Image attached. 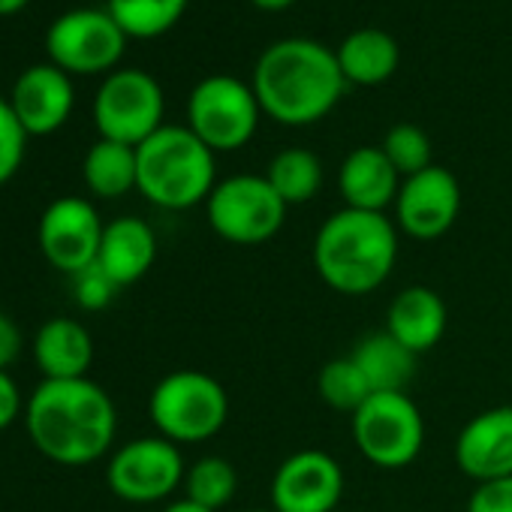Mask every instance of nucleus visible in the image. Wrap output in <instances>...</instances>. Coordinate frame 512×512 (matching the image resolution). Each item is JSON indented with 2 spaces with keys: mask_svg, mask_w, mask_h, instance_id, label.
Instances as JSON below:
<instances>
[{
  "mask_svg": "<svg viewBox=\"0 0 512 512\" xmlns=\"http://www.w3.org/2000/svg\"><path fill=\"white\" fill-rule=\"evenodd\" d=\"M25 428L40 455L64 467L100 461L118 431L109 392L82 380H43L25 404Z\"/></svg>",
  "mask_w": 512,
  "mask_h": 512,
  "instance_id": "obj_1",
  "label": "nucleus"
},
{
  "mask_svg": "<svg viewBox=\"0 0 512 512\" xmlns=\"http://www.w3.org/2000/svg\"><path fill=\"white\" fill-rule=\"evenodd\" d=\"M250 85L272 121L308 127L338 106L347 79L332 49L308 37H287L260 55Z\"/></svg>",
  "mask_w": 512,
  "mask_h": 512,
  "instance_id": "obj_2",
  "label": "nucleus"
},
{
  "mask_svg": "<svg viewBox=\"0 0 512 512\" xmlns=\"http://www.w3.org/2000/svg\"><path fill=\"white\" fill-rule=\"evenodd\" d=\"M398 260V229L386 214L341 208L314 235V269L341 296L380 290Z\"/></svg>",
  "mask_w": 512,
  "mask_h": 512,
  "instance_id": "obj_3",
  "label": "nucleus"
},
{
  "mask_svg": "<svg viewBox=\"0 0 512 512\" xmlns=\"http://www.w3.org/2000/svg\"><path fill=\"white\" fill-rule=\"evenodd\" d=\"M136 190L157 208L187 211L217 187L214 151L184 124H163L136 148Z\"/></svg>",
  "mask_w": 512,
  "mask_h": 512,
  "instance_id": "obj_4",
  "label": "nucleus"
},
{
  "mask_svg": "<svg viewBox=\"0 0 512 512\" xmlns=\"http://www.w3.org/2000/svg\"><path fill=\"white\" fill-rule=\"evenodd\" d=\"M148 416L160 437L181 443H205L229 419V395L220 380L205 371H172L148 398Z\"/></svg>",
  "mask_w": 512,
  "mask_h": 512,
  "instance_id": "obj_5",
  "label": "nucleus"
},
{
  "mask_svg": "<svg viewBox=\"0 0 512 512\" xmlns=\"http://www.w3.org/2000/svg\"><path fill=\"white\" fill-rule=\"evenodd\" d=\"M287 208L266 175H229L205 199V217L214 235L238 247H256L275 238L287 220Z\"/></svg>",
  "mask_w": 512,
  "mask_h": 512,
  "instance_id": "obj_6",
  "label": "nucleus"
},
{
  "mask_svg": "<svg viewBox=\"0 0 512 512\" xmlns=\"http://www.w3.org/2000/svg\"><path fill=\"white\" fill-rule=\"evenodd\" d=\"M353 443L374 467L404 470L425 446V419L407 392H374L353 413Z\"/></svg>",
  "mask_w": 512,
  "mask_h": 512,
  "instance_id": "obj_7",
  "label": "nucleus"
},
{
  "mask_svg": "<svg viewBox=\"0 0 512 512\" xmlns=\"http://www.w3.org/2000/svg\"><path fill=\"white\" fill-rule=\"evenodd\" d=\"M260 115L263 109L253 85L226 73L205 76L187 97V127L214 154L244 148L260 127Z\"/></svg>",
  "mask_w": 512,
  "mask_h": 512,
  "instance_id": "obj_8",
  "label": "nucleus"
},
{
  "mask_svg": "<svg viewBox=\"0 0 512 512\" xmlns=\"http://www.w3.org/2000/svg\"><path fill=\"white\" fill-rule=\"evenodd\" d=\"M127 34L109 16V10L79 7L58 16L46 31L49 64L67 76H109L118 70L127 52Z\"/></svg>",
  "mask_w": 512,
  "mask_h": 512,
  "instance_id": "obj_9",
  "label": "nucleus"
},
{
  "mask_svg": "<svg viewBox=\"0 0 512 512\" xmlns=\"http://www.w3.org/2000/svg\"><path fill=\"white\" fill-rule=\"evenodd\" d=\"M163 88L145 70H115L103 79L94 97V124L100 139L139 148L163 127Z\"/></svg>",
  "mask_w": 512,
  "mask_h": 512,
  "instance_id": "obj_10",
  "label": "nucleus"
},
{
  "mask_svg": "<svg viewBox=\"0 0 512 512\" xmlns=\"http://www.w3.org/2000/svg\"><path fill=\"white\" fill-rule=\"evenodd\" d=\"M181 449L166 437H136L106 464V482L127 503H157L184 485Z\"/></svg>",
  "mask_w": 512,
  "mask_h": 512,
  "instance_id": "obj_11",
  "label": "nucleus"
},
{
  "mask_svg": "<svg viewBox=\"0 0 512 512\" xmlns=\"http://www.w3.org/2000/svg\"><path fill=\"white\" fill-rule=\"evenodd\" d=\"M103 229L106 223L88 199L61 196L43 211L37 238L43 256L58 272L79 275L82 269L97 263Z\"/></svg>",
  "mask_w": 512,
  "mask_h": 512,
  "instance_id": "obj_12",
  "label": "nucleus"
},
{
  "mask_svg": "<svg viewBox=\"0 0 512 512\" xmlns=\"http://www.w3.org/2000/svg\"><path fill=\"white\" fill-rule=\"evenodd\" d=\"M344 497V470L323 449L287 455L272 479L275 512H338Z\"/></svg>",
  "mask_w": 512,
  "mask_h": 512,
  "instance_id": "obj_13",
  "label": "nucleus"
},
{
  "mask_svg": "<svg viewBox=\"0 0 512 512\" xmlns=\"http://www.w3.org/2000/svg\"><path fill=\"white\" fill-rule=\"evenodd\" d=\"M461 211V184L446 166H428L401 181L395 199L398 229L416 241H434L446 235Z\"/></svg>",
  "mask_w": 512,
  "mask_h": 512,
  "instance_id": "obj_14",
  "label": "nucleus"
},
{
  "mask_svg": "<svg viewBox=\"0 0 512 512\" xmlns=\"http://www.w3.org/2000/svg\"><path fill=\"white\" fill-rule=\"evenodd\" d=\"M7 100L28 136H52L73 115V76H67L55 64H34L19 73Z\"/></svg>",
  "mask_w": 512,
  "mask_h": 512,
  "instance_id": "obj_15",
  "label": "nucleus"
},
{
  "mask_svg": "<svg viewBox=\"0 0 512 512\" xmlns=\"http://www.w3.org/2000/svg\"><path fill=\"white\" fill-rule=\"evenodd\" d=\"M455 464L476 482L512 476V407L476 413L455 440Z\"/></svg>",
  "mask_w": 512,
  "mask_h": 512,
  "instance_id": "obj_16",
  "label": "nucleus"
},
{
  "mask_svg": "<svg viewBox=\"0 0 512 512\" xmlns=\"http://www.w3.org/2000/svg\"><path fill=\"white\" fill-rule=\"evenodd\" d=\"M338 190L347 208L383 214L398 199L401 175L380 145H362L344 157L338 172Z\"/></svg>",
  "mask_w": 512,
  "mask_h": 512,
  "instance_id": "obj_17",
  "label": "nucleus"
},
{
  "mask_svg": "<svg viewBox=\"0 0 512 512\" xmlns=\"http://www.w3.org/2000/svg\"><path fill=\"white\" fill-rule=\"evenodd\" d=\"M157 260V235L142 217H115L103 229L97 263L118 284L130 287L142 281Z\"/></svg>",
  "mask_w": 512,
  "mask_h": 512,
  "instance_id": "obj_18",
  "label": "nucleus"
},
{
  "mask_svg": "<svg viewBox=\"0 0 512 512\" xmlns=\"http://www.w3.org/2000/svg\"><path fill=\"white\" fill-rule=\"evenodd\" d=\"M34 362L43 380H82L94 362V338L73 317H52L34 335Z\"/></svg>",
  "mask_w": 512,
  "mask_h": 512,
  "instance_id": "obj_19",
  "label": "nucleus"
},
{
  "mask_svg": "<svg viewBox=\"0 0 512 512\" xmlns=\"http://www.w3.org/2000/svg\"><path fill=\"white\" fill-rule=\"evenodd\" d=\"M446 305L431 287H407L401 290L386 314V332L401 341L410 353H428L440 344L446 332Z\"/></svg>",
  "mask_w": 512,
  "mask_h": 512,
  "instance_id": "obj_20",
  "label": "nucleus"
},
{
  "mask_svg": "<svg viewBox=\"0 0 512 512\" xmlns=\"http://www.w3.org/2000/svg\"><path fill=\"white\" fill-rule=\"evenodd\" d=\"M335 55L347 85H362V88L389 82L401 64V49L395 37L380 28L353 31L350 37H344Z\"/></svg>",
  "mask_w": 512,
  "mask_h": 512,
  "instance_id": "obj_21",
  "label": "nucleus"
},
{
  "mask_svg": "<svg viewBox=\"0 0 512 512\" xmlns=\"http://www.w3.org/2000/svg\"><path fill=\"white\" fill-rule=\"evenodd\" d=\"M350 359L365 374L371 392H407L416 377V353H410L386 329L365 335L353 347Z\"/></svg>",
  "mask_w": 512,
  "mask_h": 512,
  "instance_id": "obj_22",
  "label": "nucleus"
},
{
  "mask_svg": "<svg viewBox=\"0 0 512 512\" xmlns=\"http://www.w3.org/2000/svg\"><path fill=\"white\" fill-rule=\"evenodd\" d=\"M136 175V148L124 142L97 139L82 160V178L100 199H121L136 190Z\"/></svg>",
  "mask_w": 512,
  "mask_h": 512,
  "instance_id": "obj_23",
  "label": "nucleus"
},
{
  "mask_svg": "<svg viewBox=\"0 0 512 512\" xmlns=\"http://www.w3.org/2000/svg\"><path fill=\"white\" fill-rule=\"evenodd\" d=\"M266 178L287 205H305L323 187V163L308 148H284L272 157Z\"/></svg>",
  "mask_w": 512,
  "mask_h": 512,
  "instance_id": "obj_24",
  "label": "nucleus"
},
{
  "mask_svg": "<svg viewBox=\"0 0 512 512\" xmlns=\"http://www.w3.org/2000/svg\"><path fill=\"white\" fill-rule=\"evenodd\" d=\"M190 0H106L109 16L130 40H157L169 34Z\"/></svg>",
  "mask_w": 512,
  "mask_h": 512,
  "instance_id": "obj_25",
  "label": "nucleus"
},
{
  "mask_svg": "<svg viewBox=\"0 0 512 512\" xmlns=\"http://www.w3.org/2000/svg\"><path fill=\"white\" fill-rule=\"evenodd\" d=\"M184 497L217 512L223 509L232 497H235V488H238V473L235 467L220 458V455H205L199 458L193 467H187L184 473Z\"/></svg>",
  "mask_w": 512,
  "mask_h": 512,
  "instance_id": "obj_26",
  "label": "nucleus"
},
{
  "mask_svg": "<svg viewBox=\"0 0 512 512\" xmlns=\"http://www.w3.org/2000/svg\"><path fill=\"white\" fill-rule=\"evenodd\" d=\"M317 389H320V398L332 410H341V413H356L374 395L368 380H365V374L359 371V365L350 356L326 362L320 368Z\"/></svg>",
  "mask_w": 512,
  "mask_h": 512,
  "instance_id": "obj_27",
  "label": "nucleus"
},
{
  "mask_svg": "<svg viewBox=\"0 0 512 512\" xmlns=\"http://www.w3.org/2000/svg\"><path fill=\"white\" fill-rule=\"evenodd\" d=\"M383 154L389 157V163L398 169L401 178H410L431 163V139L422 127L416 124H395L386 136H383Z\"/></svg>",
  "mask_w": 512,
  "mask_h": 512,
  "instance_id": "obj_28",
  "label": "nucleus"
},
{
  "mask_svg": "<svg viewBox=\"0 0 512 512\" xmlns=\"http://www.w3.org/2000/svg\"><path fill=\"white\" fill-rule=\"evenodd\" d=\"M28 133L25 127L19 124L10 100L0 97V187H4L19 169H22V160H25V148H28Z\"/></svg>",
  "mask_w": 512,
  "mask_h": 512,
  "instance_id": "obj_29",
  "label": "nucleus"
},
{
  "mask_svg": "<svg viewBox=\"0 0 512 512\" xmlns=\"http://www.w3.org/2000/svg\"><path fill=\"white\" fill-rule=\"evenodd\" d=\"M118 284L100 269V263L82 269L79 275H73V296H76V305L82 311H103L112 305V299L118 296Z\"/></svg>",
  "mask_w": 512,
  "mask_h": 512,
  "instance_id": "obj_30",
  "label": "nucleus"
},
{
  "mask_svg": "<svg viewBox=\"0 0 512 512\" xmlns=\"http://www.w3.org/2000/svg\"><path fill=\"white\" fill-rule=\"evenodd\" d=\"M467 512H512V476L479 482L467 500Z\"/></svg>",
  "mask_w": 512,
  "mask_h": 512,
  "instance_id": "obj_31",
  "label": "nucleus"
},
{
  "mask_svg": "<svg viewBox=\"0 0 512 512\" xmlns=\"http://www.w3.org/2000/svg\"><path fill=\"white\" fill-rule=\"evenodd\" d=\"M19 416H25V401L19 383L10 371H0V431H7Z\"/></svg>",
  "mask_w": 512,
  "mask_h": 512,
  "instance_id": "obj_32",
  "label": "nucleus"
},
{
  "mask_svg": "<svg viewBox=\"0 0 512 512\" xmlns=\"http://www.w3.org/2000/svg\"><path fill=\"white\" fill-rule=\"evenodd\" d=\"M19 353H22V332L13 323V317L0 311V371H10Z\"/></svg>",
  "mask_w": 512,
  "mask_h": 512,
  "instance_id": "obj_33",
  "label": "nucleus"
},
{
  "mask_svg": "<svg viewBox=\"0 0 512 512\" xmlns=\"http://www.w3.org/2000/svg\"><path fill=\"white\" fill-rule=\"evenodd\" d=\"M250 4H253L256 10H266V13H281V10L293 7L296 0H250Z\"/></svg>",
  "mask_w": 512,
  "mask_h": 512,
  "instance_id": "obj_34",
  "label": "nucleus"
},
{
  "mask_svg": "<svg viewBox=\"0 0 512 512\" xmlns=\"http://www.w3.org/2000/svg\"><path fill=\"white\" fill-rule=\"evenodd\" d=\"M163 512H211V509H205V506H199V503H193V500L181 497V500H172Z\"/></svg>",
  "mask_w": 512,
  "mask_h": 512,
  "instance_id": "obj_35",
  "label": "nucleus"
},
{
  "mask_svg": "<svg viewBox=\"0 0 512 512\" xmlns=\"http://www.w3.org/2000/svg\"><path fill=\"white\" fill-rule=\"evenodd\" d=\"M28 4H31V0H0V19H7V16H16V13H22Z\"/></svg>",
  "mask_w": 512,
  "mask_h": 512,
  "instance_id": "obj_36",
  "label": "nucleus"
},
{
  "mask_svg": "<svg viewBox=\"0 0 512 512\" xmlns=\"http://www.w3.org/2000/svg\"><path fill=\"white\" fill-rule=\"evenodd\" d=\"M247 512H275V509H247Z\"/></svg>",
  "mask_w": 512,
  "mask_h": 512,
  "instance_id": "obj_37",
  "label": "nucleus"
},
{
  "mask_svg": "<svg viewBox=\"0 0 512 512\" xmlns=\"http://www.w3.org/2000/svg\"><path fill=\"white\" fill-rule=\"evenodd\" d=\"M338 512H344V509H338Z\"/></svg>",
  "mask_w": 512,
  "mask_h": 512,
  "instance_id": "obj_38",
  "label": "nucleus"
}]
</instances>
